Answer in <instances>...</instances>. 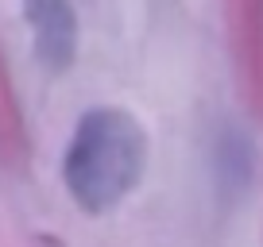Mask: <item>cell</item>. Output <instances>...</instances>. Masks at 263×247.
<instances>
[{
  "mask_svg": "<svg viewBox=\"0 0 263 247\" xmlns=\"http://www.w3.org/2000/svg\"><path fill=\"white\" fill-rule=\"evenodd\" d=\"M147 170V132L128 108L101 105L78 120L62 158L66 193L85 213H108Z\"/></svg>",
  "mask_w": 263,
  "mask_h": 247,
  "instance_id": "obj_1",
  "label": "cell"
},
{
  "mask_svg": "<svg viewBox=\"0 0 263 247\" xmlns=\"http://www.w3.org/2000/svg\"><path fill=\"white\" fill-rule=\"evenodd\" d=\"M24 19L39 66L66 74L78 58V12L70 0H24Z\"/></svg>",
  "mask_w": 263,
  "mask_h": 247,
  "instance_id": "obj_2",
  "label": "cell"
}]
</instances>
